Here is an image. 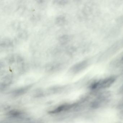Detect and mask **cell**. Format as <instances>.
Masks as SVG:
<instances>
[{"label": "cell", "mask_w": 123, "mask_h": 123, "mask_svg": "<svg viewBox=\"0 0 123 123\" xmlns=\"http://www.w3.org/2000/svg\"><path fill=\"white\" fill-rule=\"evenodd\" d=\"M115 79L113 77H109L101 80L95 83L93 88L95 89H103L109 87L115 81Z\"/></svg>", "instance_id": "6da1fadb"}, {"label": "cell", "mask_w": 123, "mask_h": 123, "mask_svg": "<svg viewBox=\"0 0 123 123\" xmlns=\"http://www.w3.org/2000/svg\"><path fill=\"white\" fill-rule=\"evenodd\" d=\"M13 45V42L11 39L9 38H5L1 41L0 46L3 48L10 47Z\"/></svg>", "instance_id": "277c9868"}, {"label": "cell", "mask_w": 123, "mask_h": 123, "mask_svg": "<svg viewBox=\"0 0 123 123\" xmlns=\"http://www.w3.org/2000/svg\"><path fill=\"white\" fill-rule=\"evenodd\" d=\"M62 67V65L60 63H51L47 64L46 67V69L48 72H55L60 69Z\"/></svg>", "instance_id": "3957f363"}, {"label": "cell", "mask_w": 123, "mask_h": 123, "mask_svg": "<svg viewBox=\"0 0 123 123\" xmlns=\"http://www.w3.org/2000/svg\"><path fill=\"white\" fill-rule=\"evenodd\" d=\"M66 21L65 17L62 15L60 16L57 18L56 21L57 24L60 25H63Z\"/></svg>", "instance_id": "5b68a950"}, {"label": "cell", "mask_w": 123, "mask_h": 123, "mask_svg": "<svg viewBox=\"0 0 123 123\" xmlns=\"http://www.w3.org/2000/svg\"><path fill=\"white\" fill-rule=\"evenodd\" d=\"M88 64V60H83L75 64L70 69V72L73 73H77L85 69Z\"/></svg>", "instance_id": "7a4b0ae2"}, {"label": "cell", "mask_w": 123, "mask_h": 123, "mask_svg": "<svg viewBox=\"0 0 123 123\" xmlns=\"http://www.w3.org/2000/svg\"><path fill=\"white\" fill-rule=\"evenodd\" d=\"M68 37L67 36H64L60 38V40L61 43H65L68 41Z\"/></svg>", "instance_id": "8992f818"}, {"label": "cell", "mask_w": 123, "mask_h": 123, "mask_svg": "<svg viewBox=\"0 0 123 123\" xmlns=\"http://www.w3.org/2000/svg\"><path fill=\"white\" fill-rule=\"evenodd\" d=\"M55 2H56V3L57 4H59V5H64L67 4L68 1H65V0H59V1H56Z\"/></svg>", "instance_id": "52a82bcc"}]
</instances>
